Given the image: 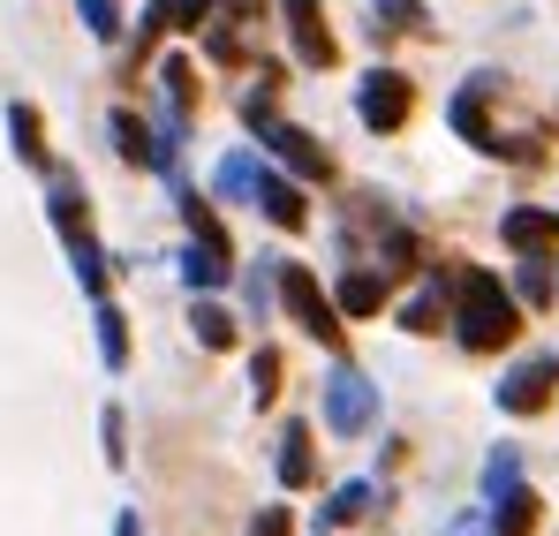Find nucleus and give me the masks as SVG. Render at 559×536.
<instances>
[{"mask_svg": "<svg viewBox=\"0 0 559 536\" xmlns=\"http://www.w3.org/2000/svg\"><path fill=\"white\" fill-rule=\"evenodd\" d=\"M552 385H559V356H530L522 370L499 378V408L507 416H545L552 408Z\"/></svg>", "mask_w": 559, "mask_h": 536, "instance_id": "4", "label": "nucleus"}, {"mask_svg": "<svg viewBox=\"0 0 559 536\" xmlns=\"http://www.w3.org/2000/svg\"><path fill=\"white\" fill-rule=\"evenodd\" d=\"M98 356H106V370H121V362H129V333H121V310H98Z\"/></svg>", "mask_w": 559, "mask_h": 536, "instance_id": "19", "label": "nucleus"}, {"mask_svg": "<svg viewBox=\"0 0 559 536\" xmlns=\"http://www.w3.org/2000/svg\"><path fill=\"white\" fill-rule=\"evenodd\" d=\"M114 136H121V152H129V159H144V167H175V152H167V144H152L136 114H114Z\"/></svg>", "mask_w": 559, "mask_h": 536, "instance_id": "12", "label": "nucleus"}, {"mask_svg": "<svg viewBox=\"0 0 559 536\" xmlns=\"http://www.w3.org/2000/svg\"><path fill=\"white\" fill-rule=\"evenodd\" d=\"M114 536H144V529H136V514H121V529H114Z\"/></svg>", "mask_w": 559, "mask_h": 536, "instance_id": "30", "label": "nucleus"}, {"mask_svg": "<svg viewBox=\"0 0 559 536\" xmlns=\"http://www.w3.org/2000/svg\"><path fill=\"white\" fill-rule=\"evenodd\" d=\"M250 536H287V507H265V514H258V529Z\"/></svg>", "mask_w": 559, "mask_h": 536, "instance_id": "29", "label": "nucleus"}, {"mask_svg": "<svg viewBox=\"0 0 559 536\" xmlns=\"http://www.w3.org/2000/svg\"><path fill=\"white\" fill-rule=\"evenodd\" d=\"M265 144H273L280 159L295 167V175H333V159H325V152H318L302 129H280V121H265Z\"/></svg>", "mask_w": 559, "mask_h": 536, "instance_id": "8", "label": "nucleus"}, {"mask_svg": "<svg viewBox=\"0 0 559 536\" xmlns=\"http://www.w3.org/2000/svg\"><path fill=\"white\" fill-rule=\"evenodd\" d=\"M522 295H530V302H552V272H545V265H522Z\"/></svg>", "mask_w": 559, "mask_h": 536, "instance_id": "28", "label": "nucleus"}, {"mask_svg": "<svg viewBox=\"0 0 559 536\" xmlns=\"http://www.w3.org/2000/svg\"><path fill=\"white\" fill-rule=\"evenodd\" d=\"M287 31H295V53H302L310 69H333V61H341V46H333V31H325L318 0H287Z\"/></svg>", "mask_w": 559, "mask_h": 536, "instance_id": "6", "label": "nucleus"}, {"mask_svg": "<svg viewBox=\"0 0 559 536\" xmlns=\"http://www.w3.org/2000/svg\"><path fill=\"white\" fill-rule=\"evenodd\" d=\"M356 114H364L371 129H401V121L416 114V91H408V76H393V69H371L364 91H356Z\"/></svg>", "mask_w": 559, "mask_h": 536, "instance_id": "5", "label": "nucleus"}, {"mask_svg": "<svg viewBox=\"0 0 559 536\" xmlns=\"http://www.w3.org/2000/svg\"><path fill=\"white\" fill-rule=\"evenodd\" d=\"M258 175H265V167H258V159H242V152H235V159H219V189H227V196H258Z\"/></svg>", "mask_w": 559, "mask_h": 536, "instance_id": "20", "label": "nucleus"}, {"mask_svg": "<svg viewBox=\"0 0 559 536\" xmlns=\"http://www.w3.org/2000/svg\"><path fill=\"white\" fill-rule=\"evenodd\" d=\"M371 416H378V385L364 378V370H333L325 378V424L341 431V439H356V431H371Z\"/></svg>", "mask_w": 559, "mask_h": 536, "instance_id": "2", "label": "nucleus"}, {"mask_svg": "<svg viewBox=\"0 0 559 536\" xmlns=\"http://www.w3.org/2000/svg\"><path fill=\"white\" fill-rule=\"evenodd\" d=\"M491 507H507V522H499V529H507V536H522V529H530V522H537V491H522V484H514L507 499H491Z\"/></svg>", "mask_w": 559, "mask_h": 536, "instance_id": "22", "label": "nucleus"}, {"mask_svg": "<svg viewBox=\"0 0 559 536\" xmlns=\"http://www.w3.org/2000/svg\"><path fill=\"white\" fill-rule=\"evenodd\" d=\"M8 129H15V152H23L31 167H46V144H38V114H31V106H8Z\"/></svg>", "mask_w": 559, "mask_h": 536, "instance_id": "17", "label": "nucleus"}, {"mask_svg": "<svg viewBox=\"0 0 559 536\" xmlns=\"http://www.w3.org/2000/svg\"><path fill=\"white\" fill-rule=\"evenodd\" d=\"M439 318H447V295H439V279H431V287L401 310V325H408V333H439Z\"/></svg>", "mask_w": 559, "mask_h": 536, "instance_id": "15", "label": "nucleus"}, {"mask_svg": "<svg viewBox=\"0 0 559 536\" xmlns=\"http://www.w3.org/2000/svg\"><path fill=\"white\" fill-rule=\"evenodd\" d=\"M364 507H371V484H341V491H333V507H325V522H356Z\"/></svg>", "mask_w": 559, "mask_h": 536, "instance_id": "24", "label": "nucleus"}, {"mask_svg": "<svg viewBox=\"0 0 559 536\" xmlns=\"http://www.w3.org/2000/svg\"><path fill=\"white\" fill-rule=\"evenodd\" d=\"M454 325H462L468 356H491V348H507V341L522 333V310H514V295L484 265H468L462 279H454Z\"/></svg>", "mask_w": 559, "mask_h": 536, "instance_id": "1", "label": "nucleus"}, {"mask_svg": "<svg viewBox=\"0 0 559 536\" xmlns=\"http://www.w3.org/2000/svg\"><path fill=\"white\" fill-rule=\"evenodd\" d=\"M76 8H84V23H92L98 38H114V31H121V8H114V0H76Z\"/></svg>", "mask_w": 559, "mask_h": 536, "instance_id": "25", "label": "nucleus"}, {"mask_svg": "<svg viewBox=\"0 0 559 536\" xmlns=\"http://www.w3.org/2000/svg\"><path fill=\"white\" fill-rule=\"evenodd\" d=\"M258 204H265V219H280V227H302L310 212H302V189L295 181H273V175H258Z\"/></svg>", "mask_w": 559, "mask_h": 536, "instance_id": "11", "label": "nucleus"}, {"mask_svg": "<svg viewBox=\"0 0 559 536\" xmlns=\"http://www.w3.org/2000/svg\"><path fill=\"white\" fill-rule=\"evenodd\" d=\"M250 385H258V401H273V393H280V356H273V348H258V370H250Z\"/></svg>", "mask_w": 559, "mask_h": 536, "instance_id": "26", "label": "nucleus"}, {"mask_svg": "<svg viewBox=\"0 0 559 536\" xmlns=\"http://www.w3.org/2000/svg\"><path fill=\"white\" fill-rule=\"evenodd\" d=\"M378 302H385V272H348L341 279V310L348 318H371Z\"/></svg>", "mask_w": 559, "mask_h": 536, "instance_id": "13", "label": "nucleus"}, {"mask_svg": "<svg viewBox=\"0 0 559 536\" xmlns=\"http://www.w3.org/2000/svg\"><path fill=\"white\" fill-rule=\"evenodd\" d=\"M499 235H507L522 258H537V250H552V242H559V212H537V204H522V212H507V219H499Z\"/></svg>", "mask_w": 559, "mask_h": 536, "instance_id": "7", "label": "nucleus"}, {"mask_svg": "<svg viewBox=\"0 0 559 536\" xmlns=\"http://www.w3.org/2000/svg\"><path fill=\"white\" fill-rule=\"evenodd\" d=\"M189 325H197V341H204V348H227V341H235V318H227V310H212V302H197V318H189Z\"/></svg>", "mask_w": 559, "mask_h": 536, "instance_id": "21", "label": "nucleus"}, {"mask_svg": "<svg viewBox=\"0 0 559 536\" xmlns=\"http://www.w3.org/2000/svg\"><path fill=\"white\" fill-rule=\"evenodd\" d=\"M378 15H393V23H385V31H416V23H424V8H416V0H371Z\"/></svg>", "mask_w": 559, "mask_h": 536, "instance_id": "27", "label": "nucleus"}, {"mask_svg": "<svg viewBox=\"0 0 559 536\" xmlns=\"http://www.w3.org/2000/svg\"><path fill=\"white\" fill-rule=\"evenodd\" d=\"M280 302L302 318V333L310 341H325V348H341V318H333V302H325V287L310 279L302 265H280Z\"/></svg>", "mask_w": 559, "mask_h": 536, "instance_id": "3", "label": "nucleus"}, {"mask_svg": "<svg viewBox=\"0 0 559 536\" xmlns=\"http://www.w3.org/2000/svg\"><path fill=\"white\" fill-rule=\"evenodd\" d=\"M484 91H491V76H476V84L454 98V129H462L476 152H499V136H491V121H484Z\"/></svg>", "mask_w": 559, "mask_h": 536, "instance_id": "9", "label": "nucleus"}, {"mask_svg": "<svg viewBox=\"0 0 559 536\" xmlns=\"http://www.w3.org/2000/svg\"><path fill=\"white\" fill-rule=\"evenodd\" d=\"M182 212H189V235H197V242H212V250H227V227L212 219V204H197V196H182Z\"/></svg>", "mask_w": 559, "mask_h": 536, "instance_id": "23", "label": "nucleus"}, {"mask_svg": "<svg viewBox=\"0 0 559 536\" xmlns=\"http://www.w3.org/2000/svg\"><path fill=\"white\" fill-rule=\"evenodd\" d=\"M310 476H318V461H310V431H302V424H287V439H280V484H287V491H302Z\"/></svg>", "mask_w": 559, "mask_h": 536, "instance_id": "10", "label": "nucleus"}, {"mask_svg": "<svg viewBox=\"0 0 559 536\" xmlns=\"http://www.w3.org/2000/svg\"><path fill=\"white\" fill-rule=\"evenodd\" d=\"M53 227L61 235H84V189L76 181H53Z\"/></svg>", "mask_w": 559, "mask_h": 536, "instance_id": "18", "label": "nucleus"}, {"mask_svg": "<svg viewBox=\"0 0 559 536\" xmlns=\"http://www.w3.org/2000/svg\"><path fill=\"white\" fill-rule=\"evenodd\" d=\"M514 484H522V453H514V446H499L491 461H484V491H491V499H507Z\"/></svg>", "mask_w": 559, "mask_h": 536, "instance_id": "16", "label": "nucleus"}, {"mask_svg": "<svg viewBox=\"0 0 559 536\" xmlns=\"http://www.w3.org/2000/svg\"><path fill=\"white\" fill-rule=\"evenodd\" d=\"M182 279H189V287H219V279H227V250L189 242V250H182Z\"/></svg>", "mask_w": 559, "mask_h": 536, "instance_id": "14", "label": "nucleus"}, {"mask_svg": "<svg viewBox=\"0 0 559 536\" xmlns=\"http://www.w3.org/2000/svg\"><path fill=\"white\" fill-rule=\"evenodd\" d=\"M235 8H258V0H235Z\"/></svg>", "mask_w": 559, "mask_h": 536, "instance_id": "31", "label": "nucleus"}]
</instances>
